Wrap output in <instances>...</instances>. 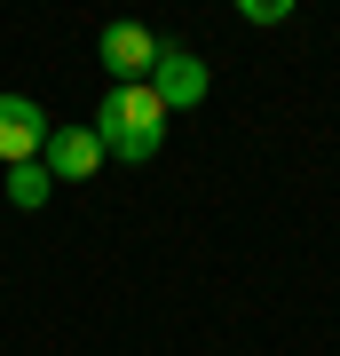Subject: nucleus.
<instances>
[{
  "label": "nucleus",
  "mask_w": 340,
  "mask_h": 356,
  "mask_svg": "<svg viewBox=\"0 0 340 356\" xmlns=\"http://www.w3.org/2000/svg\"><path fill=\"white\" fill-rule=\"evenodd\" d=\"M40 166H48V182H88L95 166H103L95 127H48V151H40Z\"/></svg>",
  "instance_id": "nucleus-5"
},
{
  "label": "nucleus",
  "mask_w": 340,
  "mask_h": 356,
  "mask_svg": "<svg viewBox=\"0 0 340 356\" xmlns=\"http://www.w3.org/2000/svg\"><path fill=\"white\" fill-rule=\"evenodd\" d=\"M159 48H166V40H159L151 24H135V16L103 24V40H95V56H103V72H111V79H151Z\"/></svg>",
  "instance_id": "nucleus-2"
},
{
  "label": "nucleus",
  "mask_w": 340,
  "mask_h": 356,
  "mask_svg": "<svg viewBox=\"0 0 340 356\" xmlns=\"http://www.w3.org/2000/svg\"><path fill=\"white\" fill-rule=\"evenodd\" d=\"M293 8H301V0H238V16H245V24H285Z\"/></svg>",
  "instance_id": "nucleus-7"
},
{
  "label": "nucleus",
  "mask_w": 340,
  "mask_h": 356,
  "mask_svg": "<svg viewBox=\"0 0 340 356\" xmlns=\"http://www.w3.org/2000/svg\"><path fill=\"white\" fill-rule=\"evenodd\" d=\"M206 88H214V72H206L190 48H159V64H151V95L166 103V111H198Z\"/></svg>",
  "instance_id": "nucleus-3"
},
{
  "label": "nucleus",
  "mask_w": 340,
  "mask_h": 356,
  "mask_svg": "<svg viewBox=\"0 0 340 356\" xmlns=\"http://www.w3.org/2000/svg\"><path fill=\"white\" fill-rule=\"evenodd\" d=\"M48 191H56V182H48V166H40V159L8 166V206H24V214H32V206H48Z\"/></svg>",
  "instance_id": "nucleus-6"
},
{
  "label": "nucleus",
  "mask_w": 340,
  "mask_h": 356,
  "mask_svg": "<svg viewBox=\"0 0 340 356\" xmlns=\"http://www.w3.org/2000/svg\"><path fill=\"white\" fill-rule=\"evenodd\" d=\"M48 151V111L32 95H0V166H24Z\"/></svg>",
  "instance_id": "nucleus-4"
},
{
  "label": "nucleus",
  "mask_w": 340,
  "mask_h": 356,
  "mask_svg": "<svg viewBox=\"0 0 340 356\" xmlns=\"http://www.w3.org/2000/svg\"><path fill=\"white\" fill-rule=\"evenodd\" d=\"M95 143L103 159H127V166H151L159 143H166V103L151 95V79H119V88H103L95 103Z\"/></svg>",
  "instance_id": "nucleus-1"
}]
</instances>
